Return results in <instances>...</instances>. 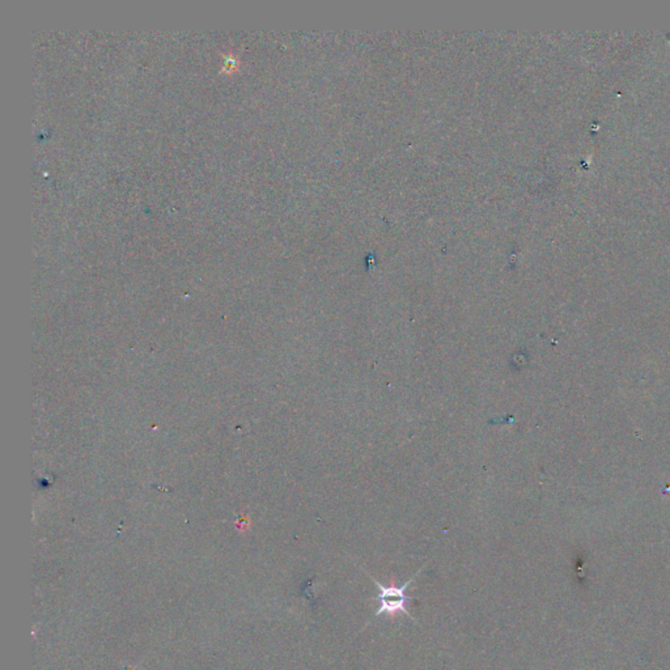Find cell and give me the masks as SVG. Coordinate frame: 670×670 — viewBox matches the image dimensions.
<instances>
[{"instance_id":"1","label":"cell","mask_w":670,"mask_h":670,"mask_svg":"<svg viewBox=\"0 0 670 670\" xmlns=\"http://www.w3.org/2000/svg\"><path fill=\"white\" fill-rule=\"evenodd\" d=\"M415 576L411 578L410 580L406 581L405 585L402 587H396L394 581L391 582V587H385L380 584L379 581L375 580V584L379 588V596L377 600L380 601V608L376 611V617H380L381 614H389V615H396L398 613L406 614L410 620H414L410 615V613L406 610V605L410 601V597L406 594V590L409 588L411 582L414 581Z\"/></svg>"}]
</instances>
